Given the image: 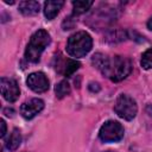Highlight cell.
Segmentation results:
<instances>
[{
    "instance_id": "8fae6325",
    "label": "cell",
    "mask_w": 152,
    "mask_h": 152,
    "mask_svg": "<svg viewBox=\"0 0 152 152\" xmlns=\"http://www.w3.org/2000/svg\"><path fill=\"white\" fill-rule=\"evenodd\" d=\"M21 142V134H20V131L18 128H14L6 142V147L10 150V151H15Z\"/></svg>"
},
{
    "instance_id": "52a82bcc",
    "label": "cell",
    "mask_w": 152,
    "mask_h": 152,
    "mask_svg": "<svg viewBox=\"0 0 152 152\" xmlns=\"http://www.w3.org/2000/svg\"><path fill=\"white\" fill-rule=\"evenodd\" d=\"M26 84L34 93H44L49 89V80L45 76V74L42 71H36L30 74L27 76Z\"/></svg>"
},
{
    "instance_id": "4fadbf2b",
    "label": "cell",
    "mask_w": 152,
    "mask_h": 152,
    "mask_svg": "<svg viewBox=\"0 0 152 152\" xmlns=\"http://www.w3.org/2000/svg\"><path fill=\"white\" fill-rule=\"evenodd\" d=\"M55 93L58 99H63L64 96L69 95L70 94V84L68 83V81L63 80L59 83H57L55 87Z\"/></svg>"
},
{
    "instance_id": "ba28073f",
    "label": "cell",
    "mask_w": 152,
    "mask_h": 152,
    "mask_svg": "<svg viewBox=\"0 0 152 152\" xmlns=\"http://www.w3.org/2000/svg\"><path fill=\"white\" fill-rule=\"evenodd\" d=\"M44 108V101L42 99H31L26 102H24L20 107V114L24 119L30 120L33 119L38 113H40Z\"/></svg>"
},
{
    "instance_id": "ac0fdd59",
    "label": "cell",
    "mask_w": 152,
    "mask_h": 152,
    "mask_svg": "<svg viewBox=\"0 0 152 152\" xmlns=\"http://www.w3.org/2000/svg\"><path fill=\"white\" fill-rule=\"evenodd\" d=\"M13 113H14L13 109H10V108H5V109H4V114H6L7 116H12Z\"/></svg>"
},
{
    "instance_id": "e0dca14e",
    "label": "cell",
    "mask_w": 152,
    "mask_h": 152,
    "mask_svg": "<svg viewBox=\"0 0 152 152\" xmlns=\"http://www.w3.org/2000/svg\"><path fill=\"white\" fill-rule=\"evenodd\" d=\"M0 125H1V132H0V135L4 137V135L6 134V122H5L4 119L0 120Z\"/></svg>"
},
{
    "instance_id": "5bb4252c",
    "label": "cell",
    "mask_w": 152,
    "mask_h": 152,
    "mask_svg": "<svg viewBox=\"0 0 152 152\" xmlns=\"http://www.w3.org/2000/svg\"><path fill=\"white\" fill-rule=\"evenodd\" d=\"M93 1H84V0H80V1H74L72 2V7H74V13L75 14H82L84 12H87L91 6H93Z\"/></svg>"
},
{
    "instance_id": "ffe728a7",
    "label": "cell",
    "mask_w": 152,
    "mask_h": 152,
    "mask_svg": "<svg viewBox=\"0 0 152 152\" xmlns=\"http://www.w3.org/2000/svg\"><path fill=\"white\" fill-rule=\"evenodd\" d=\"M147 27H148V30L150 31H152V17L148 19V21H147Z\"/></svg>"
},
{
    "instance_id": "277c9868",
    "label": "cell",
    "mask_w": 152,
    "mask_h": 152,
    "mask_svg": "<svg viewBox=\"0 0 152 152\" xmlns=\"http://www.w3.org/2000/svg\"><path fill=\"white\" fill-rule=\"evenodd\" d=\"M114 112L121 119L129 121L135 118L138 112V106L133 97H131L127 94H120L115 101Z\"/></svg>"
},
{
    "instance_id": "3957f363",
    "label": "cell",
    "mask_w": 152,
    "mask_h": 152,
    "mask_svg": "<svg viewBox=\"0 0 152 152\" xmlns=\"http://www.w3.org/2000/svg\"><path fill=\"white\" fill-rule=\"evenodd\" d=\"M93 46V39L86 31H78L71 34L66 43V52L75 58L84 57Z\"/></svg>"
},
{
    "instance_id": "2e32d148",
    "label": "cell",
    "mask_w": 152,
    "mask_h": 152,
    "mask_svg": "<svg viewBox=\"0 0 152 152\" xmlns=\"http://www.w3.org/2000/svg\"><path fill=\"white\" fill-rule=\"evenodd\" d=\"M89 90L90 91H99L100 90V86H99V83H94V82H91V83H89Z\"/></svg>"
},
{
    "instance_id": "9c48e42d",
    "label": "cell",
    "mask_w": 152,
    "mask_h": 152,
    "mask_svg": "<svg viewBox=\"0 0 152 152\" xmlns=\"http://www.w3.org/2000/svg\"><path fill=\"white\" fill-rule=\"evenodd\" d=\"M64 5V1H46L44 4V15L48 20L55 19V17L59 13V10Z\"/></svg>"
},
{
    "instance_id": "8992f818",
    "label": "cell",
    "mask_w": 152,
    "mask_h": 152,
    "mask_svg": "<svg viewBox=\"0 0 152 152\" xmlns=\"http://www.w3.org/2000/svg\"><path fill=\"white\" fill-rule=\"evenodd\" d=\"M0 86H1V95L6 101L14 102L18 100L20 95V89L15 80L2 77L0 81Z\"/></svg>"
},
{
    "instance_id": "5b68a950",
    "label": "cell",
    "mask_w": 152,
    "mask_h": 152,
    "mask_svg": "<svg viewBox=\"0 0 152 152\" xmlns=\"http://www.w3.org/2000/svg\"><path fill=\"white\" fill-rule=\"evenodd\" d=\"M124 134H125V131L122 125L114 120H109L104 122L99 131V137L104 142L120 141L124 138Z\"/></svg>"
},
{
    "instance_id": "9a60e30c",
    "label": "cell",
    "mask_w": 152,
    "mask_h": 152,
    "mask_svg": "<svg viewBox=\"0 0 152 152\" xmlns=\"http://www.w3.org/2000/svg\"><path fill=\"white\" fill-rule=\"evenodd\" d=\"M140 64L144 69L148 70V69H152V48L146 50L142 56H141V61H140Z\"/></svg>"
},
{
    "instance_id": "d6986e66",
    "label": "cell",
    "mask_w": 152,
    "mask_h": 152,
    "mask_svg": "<svg viewBox=\"0 0 152 152\" xmlns=\"http://www.w3.org/2000/svg\"><path fill=\"white\" fill-rule=\"evenodd\" d=\"M146 113H147L150 116H152V103L146 107Z\"/></svg>"
},
{
    "instance_id": "7c38bea8",
    "label": "cell",
    "mask_w": 152,
    "mask_h": 152,
    "mask_svg": "<svg viewBox=\"0 0 152 152\" xmlns=\"http://www.w3.org/2000/svg\"><path fill=\"white\" fill-rule=\"evenodd\" d=\"M80 66H81V64H80V62H77L76 59H68V61L64 63V65L62 66V68H63L62 72H63L65 76H71L76 70L80 69Z\"/></svg>"
},
{
    "instance_id": "6da1fadb",
    "label": "cell",
    "mask_w": 152,
    "mask_h": 152,
    "mask_svg": "<svg viewBox=\"0 0 152 152\" xmlns=\"http://www.w3.org/2000/svg\"><path fill=\"white\" fill-rule=\"evenodd\" d=\"M106 77L113 82H120L126 78L132 71V62L124 56H113L106 58L104 65L100 70Z\"/></svg>"
},
{
    "instance_id": "7a4b0ae2",
    "label": "cell",
    "mask_w": 152,
    "mask_h": 152,
    "mask_svg": "<svg viewBox=\"0 0 152 152\" xmlns=\"http://www.w3.org/2000/svg\"><path fill=\"white\" fill-rule=\"evenodd\" d=\"M50 34L45 31V30H38L36 31L31 38L30 42L26 46L25 50V58L28 62L32 63H37L40 59V56L43 53V51L45 50V48L50 44Z\"/></svg>"
},
{
    "instance_id": "30bf717a",
    "label": "cell",
    "mask_w": 152,
    "mask_h": 152,
    "mask_svg": "<svg viewBox=\"0 0 152 152\" xmlns=\"http://www.w3.org/2000/svg\"><path fill=\"white\" fill-rule=\"evenodd\" d=\"M19 11L24 15H34L39 12V2H37V1H21L19 4Z\"/></svg>"
}]
</instances>
